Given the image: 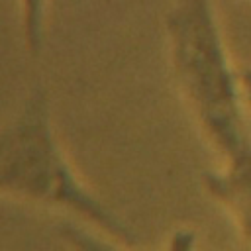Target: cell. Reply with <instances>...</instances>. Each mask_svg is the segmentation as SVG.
Returning a JSON list of instances; mask_svg holds the SVG:
<instances>
[{"label":"cell","instance_id":"7a4b0ae2","mask_svg":"<svg viewBox=\"0 0 251 251\" xmlns=\"http://www.w3.org/2000/svg\"><path fill=\"white\" fill-rule=\"evenodd\" d=\"M0 192L69 210L112 237H133L129 227L78 180L53 133L43 90H37L0 133Z\"/></svg>","mask_w":251,"mask_h":251},{"label":"cell","instance_id":"3957f363","mask_svg":"<svg viewBox=\"0 0 251 251\" xmlns=\"http://www.w3.org/2000/svg\"><path fill=\"white\" fill-rule=\"evenodd\" d=\"M47 4H49V0H20L24 41L31 55H39L43 49Z\"/></svg>","mask_w":251,"mask_h":251},{"label":"cell","instance_id":"6da1fadb","mask_svg":"<svg viewBox=\"0 0 251 251\" xmlns=\"http://www.w3.org/2000/svg\"><path fill=\"white\" fill-rule=\"evenodd\" d=\"M167 29L175 75L196 122L220 153L237 149L251 133L212 0H176Z\"/></svg>","mask_w":251,"mask_h":251},{"label":"cell","instance_id":"277c9868","mask_svg":"<svg viewBox=\"0 0 251 251\" xmlns=\"http://www.w3.org/2000/svg\"><path fill=\"white\" fill-rule=\"evenodd\" d=\"M239 82H241V90L245 92L243 96H245L247 104L251 106V71H243L239 75Z\"/></svg>","mask_w":251,"mask_h":251}]
</instances>
